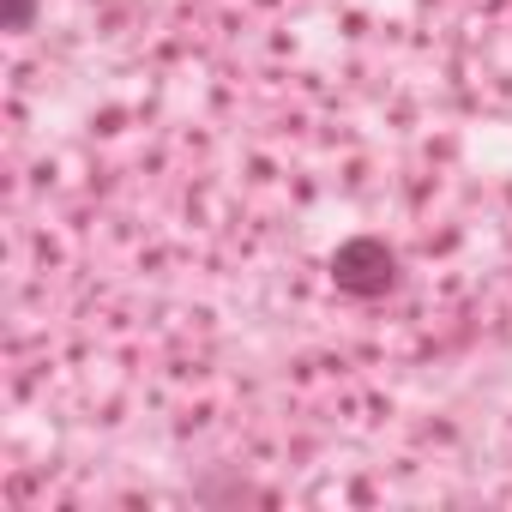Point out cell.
Segmentation results:
<instances>
[{"label":"cell","mask_w":512,"mask_h":512,"mask_svg":"<svg viewBox=\"0 0 512 512\" xmlns=\"http://www.w3.org/2000/svg\"><path fill=\"white\" fill-rule=\"evenodd\" d=\"M332 284L356 302H380L398 290V247L386 235H350L332 253Z\"/></svg>","instance_id":"cell-1"},{"label":"cell","mask_w":512,"mask_h":512,"mask_svg":"<svg viewBox=\"0 0 512 512\" xmlns=\"http://www.w3.org/2000/svg\"><path fill=\"white\" fill-rule=\"evenodd\" d=\"M193 500L199 506H217V500H266V494L247 488V482H193Z\"/></svg>","instance_id":"cell-2"},{"label":"cell","mask_w":512,"mask_h":512,"mask_svg":"<svg viewBox=\"0 0 512 512\" xmlns=\"http://www.w3.org/2000/svg\"><path fill=\"white\" fill-rule=\"evenodd\" d=\"M37 25V0H7V31H31Z\"/></svg>","instance_id":"cell-3"}]
</instances>
